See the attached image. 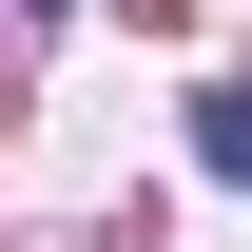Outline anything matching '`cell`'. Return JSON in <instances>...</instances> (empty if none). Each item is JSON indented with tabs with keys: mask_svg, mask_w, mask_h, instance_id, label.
<instances>
[{
	"mask_svg": "<svg viewBox=\"0 0 252 252\" xmlns=\"http://www.w3.org/2000/svg\"><path fill=\"white\" fill-rule=\"evenodd\" d=\"M194 156H214V175H252V97H194Z\"/></svg>",
	"mask_w": 252,
	"mask_h": 252,
	"instance_id": "6da1fadb",
	"label": "cell"
}]
</instances>
